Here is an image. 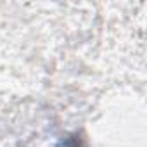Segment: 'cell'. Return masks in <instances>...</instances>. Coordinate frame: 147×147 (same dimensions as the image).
I'll return each instance as SVG.
<instances>
[{
    "label": "cell",
    "mask_w": 147,
    "mask_h": 147,
    "mask_svg": "<svg viewBox=\"0 0 147 147\" xmlns=\"http://www.w3.org/2000/svg\"><path fill=\"white\" fill-rule=\"evenodd\" d=\"M62 147H80V142L76 138H69L66 144H62Z\"/></svg>",
    "instance_id": "obj_1"
}]
</instances>
